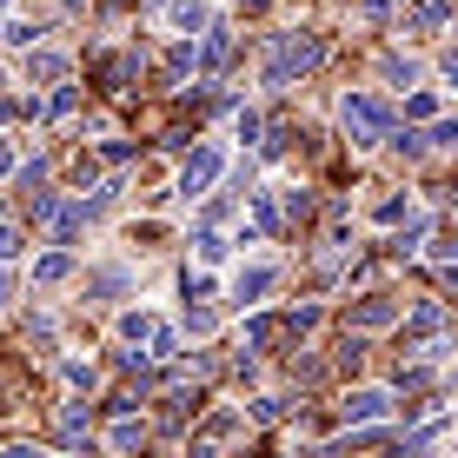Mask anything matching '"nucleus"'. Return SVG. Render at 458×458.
I'll return each mask as SVG.
<instances>
[{
	"mask_svg": "<svg viewBox=\"0 0 458 458\" xmlns=\"http://www.w3.org/2000/svg\"><path fill=\"white\" fill-rule=\"evenodd\" d=\"M339 126L352 133V147H378V140H392L399 114H392L378 93H345V100H339Z\"/></svg>",
	"mask_w": 458,
	"mask_h": 458,
	"instance_id": "nucleus-1",
	"label": "nucleus"
},
{
	"mask_svg": "<svg viewBox=\"0 0 458 458\" xmlns=\"http://www.w3.org/2000/svg\"><path fill=\"white\" fill-rule=\"evenodd\" d=\"M319 34H279L273 40V54H266V87H293L299 73H312L319 67Z\"/></svg>",
	"mask_w": 458,
	"mask_h": 458,
	"instance_id": "nucleus-2",
	"label": "nucleus"
},
{
	"mask_svg": "<svg viewBox=\"0 0 458 458\" xmlns=\"http://www.w3.org/2000/svg\"><path fill=\"white\" fill-rule=\"evenodd\" d=\"M386 412H392V392L386 386H359V392H345V405H339L345 425H378Z\"/></svg>",
	"mask_w": 458,
	"mask_h": 458,
	"instance_id": "nucleus-3",
	"label": "nucleus"
},
{
	"mask_svg": "<svg viewBox=\"0 0 458 458\" xmlns=\"http://www.w3.org/2000/svg\"><path fill=\"white\" fill-rule=\"evenodd\" d=\"M160 21L173 27V34L199 40V34H207V27H213V7H207V0H166V7H160Z\"/></svg>",
	"mask_w": 458,
	"mask_h": 458,
	"instance_id": "nucleus-4",
	"label": "nucleus"
},
{
	"mask_svg": "<svg viewBox=\"0 0 458 458\" xmlns=\"http://www.w3.org/2000/svg\"><path fill=\"white\" fill-rule=\"evenodd\" d=\"M219 166H226V153H219V147H193V160L180 166V193H207V186L219 180Z\"/></svg>",
	"mask_w": 458,
	"mask_h": 458,
	"instance_id": "nucleus-5",
	"label": "nucleus"
},
{
	"mask_svg": "<svg viewBox=\"0 0 458 458\" xmlns=\"http://www.w3.org/2000/svg\"><path fill=\"white\" fill-rule=\"evenodd\" d=\"M392 319H399V306H392L386 293H372V299L352 306V333H378V326H392Z\"/></svg>",
	"mask_w": 458,
	"mask_h": 458,
	"instance_id": "nucleus-6",
	"label": "nucleus"
},
{
	"mask_svg": "<svg viewBox=\"0 0 458 458\" xmlns=\"http://www.w3.org/2000/svg\"><path fill=\"white\" fill-rule=\"evenodd\" d=\"M273 279H279L273 266H246V273L233 279V299H240V306H259V299L273 293Z\"/></svg>",
	"mask_w": 458,
	"mask_h": 458,
	"instance_id": "nucleus-7",
	"label": "nucleus"
},
{
	"mask_svg": "<svg viewBox=\"0 0 458 458\" xmlns=\"http://www.w3.org/2000/svg\"><path fill=\"white\" fill-rule=\"evenodd\" d=\"M233 432H240V419H233V412H213V419H207V432L193 438V458H213V452L226 445Z\"/></svg>",
	"mask_w": 458,
	"mask_h": 458,
	"instance_id": "nucleus-8",
	"label": "nucleus"
},
{
	"mask_svg": "<svg viewBox=\"0 0 458 458\" xmlns=\"http://www.w3.org/2000/svg\"><path fill=\"white\" fill-rule=\"evenodd\" d=\"M106 445H114L120 458H133L140 445H147V425H140L133 412H120V419H114V432H106Z\"/></svg>",
	"mask_w": 458,
	"mask_h": 458,
	"instance_id": "nucleus-9",
	"label": "nucleus"
},
{
	"mask_svg": "<svg viewBox=\"0 0 458 458\" xmlns=\"http://www.w3.org/2000/svg\"><path fill=\"white\" fill-rule=\"evenodd\" d=\"M87 432H93L87 405H60V445H87Z\"/></svg>",
	"mask_w": 458,
	"mask_h": 458,
	"instance_id": "nucleus-10",
	"label": "nucleus"
},
{
	"mask_svg": "<svg viewBox=\"0 0 458 458\" xmlns=\"http://www.w3.org/2000/svg\"><path fill=\"white\" fill-rule=\"evenodd\" d=\"M445 432H452V419L425 425V432H412V438H405V445H399V458H425V452H438V445H445Z\"/></svg>",
	"mask_w": 458,
	"mask_h": 458,
	"instance_id": "nucleus-11",
	"label": "nucleus"
},
{
	"mask_svg": "<svg viewBox=\"0 0 458 458\" xmlns=\"http://www.w3.org/2000/svg\"><path fill=\"white\" fill-rule=\"evenodd\" d=\"M67 273H73V252H40V259H34V279H40V286H60Z\"/></svg>",
	"mask_w": 458,
	"mask_h": 458,
	"instance_id": "nucleus-12",
	"label": "nucleus"
},
{
	"mask_svg": "<svg viewBox=\"0 0 458 458\" xmlns=\"http://www.w3.org/2000/svg\"><path fill=\"white\" fill-rule=\"evenodd\" d=\"M47 226H54V240H60V246H67V240H81L87 207H54V219H47Z\"/></svg>",
	"mask_w": 458,
	"mask_h": 458,
	"instance_id": "nucleus-13",
	"label": "nucleus"
},
{
	"mask_svg": "<svg viewBox=\"0 0 458 458\" xmlns=\"http://www.w3.org/2000/svg\"><path fill=\"white\" fill-rule=\"evenodd\" d=\"M279 333H286V319H266V312H259V319H246V352H266Z\"/></svg>",
	"mask_w": 458,
	"mask_h": 458,
	"instance_id": "nucleus-14",
	"label": "nucleus"
},
{
	"mask_svg": "<svg viewBox=\"0 0 458 458\" xmlns=\"http://www.w3.org/2000/svg\"><path fill=\"white\" fill-rule=\"evenodd\" d=\"M226 60H233V34H207V47H199V67H207V73H219Z\"/></svg>",
	"mask_w": 458,
	"mask_h": 458,
	"instance_id": "nucleus-15",
	"label": "nucleus"
},
{
	"mask_svg": "<svg viewBox=\"0 0 458 458\" xmlns=\"http://www.w3.org/2000/svg\"><path fill=\"white\" fill-rule=\"evenodd\" d=\"M405 27H412V34H432V27H445V0H419Z\"/></svg>",
	"mask_w": 458,
	"mask_h": 458,
	"instance_id": "nucleus-16",
	"label": "nucleus"
},
{
	"mask_svg": "<svg viewBox=\"0 0 458 458\" xmlns=\"http://www.w3.org/2000/svg\"><path fill=\"white\" fill-rule=\"evenodd\" d=\"M246 207H252V226H259V233H279V207H273V193H246Z\"/></svg>",
	"mask_w": 458,
	"mask_h": 458,
	"instance_id": "nucleus-17",
	"label": "nucleus"
},
{
	"mask_svg": "<svg viewBox=\"0 0 458 458\" xmlns=\"http://www.w3.org/2000/svg\"><path fill=\"white\" fill-rule=\"evenodd\" d=\"M425 226H432V219H425V213H412V219H405L399 233H392V252H419V240H425Z\"/></svg>",
	"mask_w": 458,
	"mask_h": 458,
	"instance_id": "nucleus-18",
	"label": "nucleus"
},
{
	"mask_svg": "<svg viewBox=\"0 0 458 458\" xmlns=\"http://www.w3.org/2000/svg\"><path fill=\"white\" fill-rule=\"evenodd\" d=\"M120 333L133 339V345H140V339L153 345V333H160V319H153V312H126V319H120Z\"/></svg>",
	"mask_w": 458,
	"mask_h": 458,
	"instance_id": "nucleus-19",
	"label": "nucleus"
},
{
	"mask_svg": "<svg viewBox=\"0 0 458 458\" xmlns=\"http://www.w3.org/2000/svg\"><path fill=\"white\" fill-rule=\"evenodd\" d=\"M438 326H445V312H438V306H419V312H412V326H405V339H432Z\"/></svg>",
	"mask_w": 458,
	"mask_h": 458,
	"instance_id": "nucleus-20",
	"label": "nucleus"
},
{
	"mask_svg": "<svg viewBox=\"0 0 458 458\" xmlns=\"http://www.w3.org/2000/svg\"><path fill=\"white\" fill-rule=\"evenodd\" d=\"M193 252H199L207 266H213V259H226V240H219V226H199V233H193Z\"/></svg>",
	"mask_w": 458,
	"mask_h": 458,
	"instance_id": "nucleus-21",
	"label": "nucleus"
},
{
	"mask_svg": "<svg viewBox=\"0 0 458 458\" xmlns=\"http://www.w3.org/2000/svg\"><path fill=\"white\" fill-rule=\"evenodd\" d=\"M27 73H34V81H60L67 60H60V54H34V60H27Z\"/></svg>",
	"mask_w": 458,
	"mask_h": 458,
	"instance_id": "nucleus-22",
	"label": "nucleus"
},
{
	"mask_svg": "<svg viewBox=\"0 0 458 458\" xmlns=\"http://www.w3.org/2000/svg\"><path fill=\"white\" fill-rule=\"evenodd\" d=\"M419 207H412V199H399V193H392V199H378V207H372V219H386V226H392V219H412Z\"/></svg>",
	"mask_w": 458,
	"mask_h": 458,
	"instance_id": "nucleus-23",
	"label": "nucleus"
},
{
	"mask_svg": "<svg viewBox=\"0 0 458 458\" xmlns=\"http://www.w3.org/2000/svg\"><path fill=\"white\" fill-rule=\"evenodd\" d=\"M120 286H126V273L114 266V273H93V286H87V293H93V299H114Z\"/></svg>",
	"mask_w": 458,
	"mask_h": 458,
	"instance_id": "nucleus-24",
	"label": "nucleus"
},
{
	"mask_svg": "<svg viewBox=\"0 0 458 458\" xmlns=\"http://www.w3.org/2000/svg\"><path fill=\"white\" fill-rule=\"evenodd\" d=\"M60 372H67V386H73V392H93V378H100L93 366H81V359H67V366H60Z\"/></svg>",
	"mask_w": 458,
	"mask_h": 458,
	"instance_id": "nucleus-25",
	"label": "nucleus"
},
{
	"mask_svg": "<svg viewBox=\"0 0 458 458\" xmlns=\"http://www.w3.org/2000/svg\"><path fill=\"white\" fill-rule=\"evenodd\" d=\"M386 81H392V87H412V81H419V67H412V60H399V54H392V60H386Z\"/></svg>",
	"mask_w": 458,
	"mask_h": 458,
	"instance_id": "nucleus-26",
	"label": "nucleus"
},
{
	"mask_svg": "<svg viewBox=\"0 0 458 458\" xmlns=\"http://www.w3.org/2000/svg\"><path fill=\"white\" fill-rule=\"evenodd\" d=\"M438 114V93H412V100H405V120H432Z\"/></svg>",
	"mask_w": 458,
	"mask_h": 458,
	"instance_id": "nucleus-27",
	"label": "nucleus"
},
{
	"mask_svg": "<svg viewBox=\"0 0 458 458\" xmlns=\"http://www.w3.org/2000/svg\"><path fill=\"white\" fill-rule=\"evenodd\" d=\"M425 147H458V120H432V133H425Z\"/></svg>",
	"mask_w": 458,
	"mask_h": 458,
	"instance_id": "nucleus-28",
	"label": "nucleus"
},
{
	"mask_svg": "<svg viewBox=\"0 0 458 458\" xmlns=\"http://www.w3.org/2000/svg\"><path fill=\"white\" fill-rule=\"evenodd\" d=\"M21 246H27V240H21V226H7V219H0V266H7Z\"/></svg>",
	"mask_w": 458,
	"mask_h": 458,
	"instance_id": "nucleus-29",
	"label": "nucleus"
},
{
	"mask_svg": "<svg viewBox=\"0 0 458 458\" xmlns=\"http://www.w3.org/2000/svg\"><path fill=\"white\" fill-rule=\"evenodd\" d=\"M0 40H7V47H34V27H27V21H7V27H0Z\"/></svg>",
	"mask_w": 458,
	"mask_h": 458,
	"instance_id": "nucleus-30",
	"label": "nucleus"
},
{
	"mask_svg": "<svg viewBox=\"0 0 458 458\" xmlns=\"http://www.w3.org/2000/svg\"><path fill=\"white\" fill-rule=\"evenodd\" d=\"M180 352V333H173V326H160V333H153V359H173Z\"/></svg>",
	"mask_w": 458,
	"mask_h": 458,
	"instance_id": "nucleus-31",
	"label": "nucleus"
},
{
	"mask_svg": "<svg viewBox=\"0 0 458 458\" xmlns=\"http://www.w3.org/2000/svg\"><path fill=\"white\" fill-rule=\"evenodd\" d=\"M259 133H266V120L246 106V114H240V140H246V147H259Z\"/></svg>",
	"mask_w": 458,
	"mask_h": 458,
	"instance_id": "nucleus-32",
	"label": "nucleus"
},
{
	"mask_svg": "<svg viewBox=\"0 0 458 458\" xmlns=\"http://www.w3.org/2000/svg\"><path fill=\"white\" fill-rule=\"evenodd\" d=\"M252 419H266V425L286 419V399H259V405H252Z\"/></svg>",
	"mask_w": 458,
	"mask_h": 458,
	"instance_id": "nucleus-33",
	"label": "nucleus"
},
{
	"mask_svg": "<svg viewBox=\"0 0 458 458\" xmlns=\"http://www.w3.org/2000/svg\"><path fill=\"white\" fill-rule=\"evenodd\" d=\"M432 259H445V266H458V240H438V246H432Z\"/></svg>",
	"mask_w": 458,
	"mask_h": 458,
	"instance_id": "nucleus-34",
	"label": "nucleus"
},
{
	"mask_svg": "<svg viewBox=\"0 0 458 458\" xmlns=\"http://www.w3.org/2000/svg\"><path fill=\"white\" fill-rule=\"evenodd\" d=\"M438 73H445V81L458 87V47H452V54H445V60H438Z\"/></svg>",
	"mask_w": 458,
	"mask_h": 458,
	"instance_id": "nucleus-35",
	"label": "nucleus"
},
{
	"mask_svg": "<svg viewBox=\"0 0 458 458\" xmlns=\"http://www.w3.org/2000/svg\"><path fill=\"white\" fill-rule=\"evenodd\" d=\"M0 458H47V452H40V445H7Z\"/></svg>",
	"mask_w": 458,
	"mask_h": 458,
	"instance_id": "nucleus-36",
	"label": "nucleus"
},
{
	"mask_svg": "<svg viewBox=\"0 0 458 458\" xmlns=\"http://www.w3.org/2000/svg\"><path fill=\"white\" fill-rule=\"evenodd\" d=\"M392 7H399V0H366V13H372V21H386Z\"/></svg>",
	"mask_w": 458,
	"mask_h": 458,
	"instance_id": "nucleus-37",
	"label": "nucleus"
},
{
	"mask_svg": "<svg viewBox=\"0 0 458 458\" xmlns=\"http://www.w3.org/2000/svg\"><path fill=\"white\" fill-rule=\"evenodd\" d=\"M13 166V147H7V140H0V173H7Z\"/></svg>",
	"mask_w": 458,
	"mask_h": 458,
	"instance_id": "nucleus-38",
	"label": "nucleus"
},
{
	"mask_svg": "<svg viewBox=\"0 0 458 458\" xmlns=\"http://www.w3.org/2000/svg\"><path fill=\"white\" fill-rule=\"evenodd\" d=\"M7 293H13V279H7V273H0V299H7Z\"/></svg>",
	"mask_w": 458,
	"mask_h": 458,
	"instance_id": "nucleus-39",
	"label": "nucleus"
},
{
	"mask_svg": "<svg viewBox=\"0 0 458 458\" xmlns=\"http://www.w3.org/2000/svg\"><path fill=\"white\" fill-rule=\"evenodd\" d=\"M0 13H7V0H0Z\"/></svg>",
	"mask_w": 458,
	"mask_h": 458,
	"instance_id": "nucleus-40",
	"label": "nucleus"
}]
</instances>
